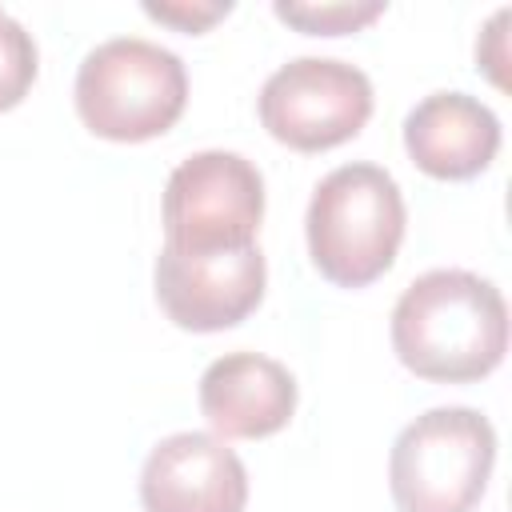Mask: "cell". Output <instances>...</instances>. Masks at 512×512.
I'll return each instance as SVG.
<instances>
[{"label": "cell", "instance_id": "5b68a950", "mask_svg": "<svg viewBox=\"0 0 512 512\" xmlns=\"http://www.w3.org/2000/svg\"><path fill=\"white\" fill-rule=\"evenodd\" d=\"M264 176L240 152L208 148L180 160L164 184V244L188 252L256 244Z\"/></svg>", "mask_w": 512, "mask_h": 512}, {"label": "cell", "instance_id": "4fadbf2b", "mask_svg": "<svg viewBox=\"0 0 512 512\" xmlns=\"http://www.w3.org/2000/svg\"><path fill=\"white\" fill-rule=\"evenodd\" d=\"M144 12L148 16H156V20H164V24H176V28H184V32H200V28H208L212 20H220L224 12H232V4L228 0H204V4H196V0H172V4H156V0H144Z\"/></svg>", "mask_w": 512, "mask_h": 512}, {"label": "cell", "instance_id": "7a4b0ae2", "mask_svg": "<svg viewBox=\"0 0 512 512\" xmlns=\"http://www.w3.org/2000/svg\"><path fill=\"white\" fill-rule=\"evenodd\" d=\"M404 196L380 164L332 168L308 200V252L312 264L344 288L372 284L396 260L404 240Z\"/></svg>", "mask_w": 512, "mask_h": 512}, {"label": "cell", "instance_id": "8992f818", "mask_svg": "<svg viewBox=\"0 0 512 512\" xmlns=\"http://www.w3.org/2000/svg\"><path fill=\"white\" fill-rule=\"evenodd\" d=\"M372 116V80L336 56H296L260 88V124L296 152L344 144Z\"/></svg>", "mask_w": 512, "mask_h": 512}, {"label": "cell", "instance_id": "52a82bcc", "mask_svg": "<svg viewBox=\"0 0 512 512\" xmlns=\"http://www.w3.org/2000/svg\"><path fill=\"white\" fill-rule=\"evenodd\" d=\"M268 264L256 244L188 252L164 244L156 256V300L172 324L220 332L240 324L264 296Z\"/></svg>", "mask_w": 512, "mask_h": 512}, {"label": "cell", "instance_id": "277c9868", "mask_svg": "<svg viewBox=\"0 0 512 512\" xmlns=\"http://www.w3.org/2000/svg\"><path fill=\"white\" fill-rule=\"evenodd\" d=\"M496 432L476 408H428L392 444L388 488L400 512H472L488 488Z\"/></svg>", "mask_w": 512, "mask_h": 512}, {"label": "cell", "instance_id": "9c48e42d", "mask_svg": "<svg viewBox=\"0 0 512 512\" xmlns=\"http://www.w3.org/2000/svg\"><path fill=\"white\" fill-rule=\"evenodd\" d=\"M200 412L220 436H272L296 412V380L272 356L228 352L200 376Z\"/></svg>", "mask_w": 512, "mask_h": 512}, {"label": "cell", "instance_id": "ba28073f", "mask_svg": "<svg viewBox=\"0 0 512 512\" xmlns=\"http://www.w3.org/2000/svg\"><path fill=\"white\" fill-rule=\"evenodd\" d=\"M144 512H244L248 472L212 432L164 436L140 472Z\"/></svg>", "mask_w": 512, "mask_h": 512}, {"label": "cell", "instance_id": "6da1fadb", "mask_svg": "<svg viewBox=\"0 0 512 512\" xmlns=\"http://www.w3.org/2000/svg\"><path fill=\"white\" fill-rule=\"evenodd\" d=\"M392 348L424 380L464 384L488 376L508 352V304L500 288L464 268L416 276L392 308Z\"/></svg>", "mask_w": 512, "mask_h": 512}, {"label": "cell", "instance_id": "7c38bea8", "mask_svg": "<svg viewBox=\"0 0 512 512\" xmlns=\"http://www.w3.org/2000/svg\"><path fill=\"white\" fill-rule=\"evenodd\" d=\"M36 80V44L20 20L0 8V112L16 108Z\"/></svg>", "mask_w": 512, "mask_h": 512}, {"label": "cell", "instance_id": "8fae6325", "mask_svg": "<svg viewBox=\"0 0 512 512\" xmlns=\"http://www.w3.org/2000/svg\"><path fill=\"white\" fill-rule=\"evenodd\" d=\"M280 20L296 24L300 32L316 36H336V32H356L360 24L376 20L384 12V0H276L272 4Z\"/></svg>", "mask_w": 512, "mask_h": 512}, {"label": "cell", "instance_id": "3957f363", "mask_svg": "<svg viewBox=\"0 0 512 512\" xmlns=\"http://www.w3.org/2000/svg\"><path fill=\"white\" fill-rule=\"evenodd\" d=\"M184 100V60L144 36L96 44L76 72V112L104 140H152L176 124Z\"/></svg>", "mask_w": 512, "mask_h": 512}, {"label": "cell", "instance_id": "30bf717a", "mask_svg": "<svg viewBox=\"0 0 512 512\" xmlns=\"http://www.w3.org/2000/svg\"><path fill=\"white\" fill-rule=\"evenodd\" d=\"M404 148L436 180L484 172L500 148V120L468 92H432L404 120Z\"/></svg>", "mask_w": 512, "mask_h": 512}]
</instances>
